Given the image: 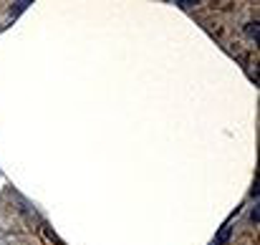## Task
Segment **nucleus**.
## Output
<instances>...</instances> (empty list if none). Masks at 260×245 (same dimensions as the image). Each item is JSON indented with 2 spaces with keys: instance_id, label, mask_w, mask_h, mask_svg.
Instances as JSON below:
<instances>
[{
  "instance_id": "obj_1",
  "label": "nucleus",
  "mask_w": 260,
  "mask_h": 245,
  "mask_svg": "<svg viewBox=\"0 0 260 245\" xmlns=\"http://www.w3.org/2000/svg\"><path fill=\"white\" fill-rule=\"evenodd\" d=\"M245 36H248L250 41H255V43H258V38H260V23H258V20L245 25Z\"/></svg>"
},
{
  "instance_id": "obj_2",
  "label": "nucleus",
  "mask_w": 260,
  "mask_h": 245,
  "mask_svg": "<svg viewBox=\"0 0 260 245\" xmlns=\"http://www.w3.org/2000/svg\"><path fill=\"white\" fill-rule=\"evenodd\" d=\"M228 238H230V225H222V228H220V233H217V238H215V243L225 245L228 243Z\"/></svg>"
},
{
  "instance_id": "obj_3",
  "label": "nucleus",
  "mask_w": 260,
  "mask_h": 245,
  "mask_svg": "<svg viewBox=\"0 0 260 245\" xmlns=\"http://www.w3.org/2000/svg\"><path fill=\"white\" fill-rule=\"evenodd\" d=\"M212 245H220V243H212Z\"/></svg>"
}]
</instances>
